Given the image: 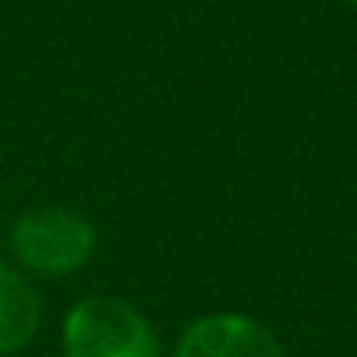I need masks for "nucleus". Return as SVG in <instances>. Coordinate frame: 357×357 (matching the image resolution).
<instances>
[{"label": "nucleus", "mask_w": 357, "mask_h": 357, "mask_svg": "<svg viewBox=\"0 0 357 357\" xmlns=\"http://www.w3.org/2000/svg\"><path fill=\"white\" fill-rule=\"evenodd\" d=\"M343 4H354V8H357V0H343Z\"/></svg>", "instance_id": "39448f33"}, {"label": "nucleus", "mask_w": 357, "mask_h": 357, "mask_svg": "<svg viewBox=\"0 0 357 357\" xmlns=\"http://www.w3.org/2000/svg\"><path fill=\"white\" fill-rule=\"evenodd\" d=\"M67 357H161L151 322L119 298H84L63 319Z\"/></svg>", "instance_id": "f257e3e1"}, {"label": "nucleus", "mask_w": 357, "mask_h": 357, "mask_svg": "<svg viewBox=\"0 0 357 357\" xmlns=\"http://www.w3.org/2000/svg\"><path fill=\"white\" fill-rule=\"evenodd\" d=\"M43 319L36 287L8 263H0V357L22 350Z\"/></svg>", "instance_id": "20e7f679"}, {"label": "nucleus", "mask_w": 357, "mask_h": 357, "mask_svg": "<svg viewBox=\"0 0 357 357\" xmlns=\"http://www.w3.org/2000/svg\"><path fill=\"white\" fill-rule=\"evenodd\" d=\"M175 357H284L277 336L249 315L218 312L197 319L175 343Z\"/></svg>", "instance_id": "7ed1b4c3"}, {"label": "nucleus", "mask_w": 357, "mask_h": 357, "mask_svg": "<svg viewBox=\"0 0 357 357\" xmlns=\"http://www.w3.org/2000/svg\"><path fill=\"white\" fill-rule=\"evenodd\" d=\"M11 249L18 263L39 277H63L81 270L95 252V228L67 207H39L15 221Z\"/></svg>", "instance_id": "f03ea898"}]
</instances>
